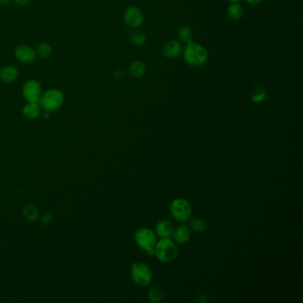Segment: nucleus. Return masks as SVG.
Masks as SVG:
<instances>
[{
    "label": "nucleus",
    "mask_w": 303,
    "mask_h": 303,
    "mask_svg": "<svg viewBox=\"0 0 303 303\" xmlns=\"http://www.w3.org/2000/svg\"><path fill=\"white\" fill-rule=\"evenodd\" d=\"M183 58L190 66L201 67L205 65L208 60V52L202 45L192 41L187 44L184 48Z\"/></svg>",
    "instance_id": "obj_1"
},
{
    "label": "nucleus",
    "mask_w": 303,
    "mask_h": 303,
    "mask_svg": "<svg viewBox=\"0 0 303 303\" xmlns=\"http://www.w3.org/2000/svg\"><path fill=\"white\" fill-rule=\"evenodd\" d=\"M154 250L155 256L166 263L173 262L178 256V248L170 238H162L157 242Z\"/></svg>",
    "instance_id": "obj_2"
},
{
    "label": "nucleus",
    "mask_w": 303,
    "mask_h": 303,
    "mask_svg": "<svg viewBox=\"0 0 303 303\" xmlns=\"http://www.w3.org/2000/svg\"><path fill=\"white\" fill-rule=\"evenodd\" d=\"M63 101L64 96L60 90L49 89L43 93L39 99V103L45 111L55 112L62 107Z\"/></svg>",
    "instance_id": "obj_3"
},
{
    "label": "nucleus",
    "mask_w": 303,
    "mask_h": 303,
    "mask_svg": "<svg viewBox=\"0 0 303 303\" xmlns=\"http://www.w3.org/2000/svg\"><path fill=\"white\" fill-rule=\"evenodd\" d=\"M135 242L140 248L144 250L148 256H155V246L157 237L155 233L148 229H140L134 235Z\"/></svg>",
    "instance_id": "obj_4"
},
{
    "label": "nucleus",
    "mask_w": 303,
    "mask_h": 303,
    "mask_svg": "<svg viewBox=\"0 0 303 303\" xmlns=\"http://www.w3.org/2000/svg\"><path fill=\"white\" fill-rule=\"evenodd\" d=\"M131 277L137 285L145 287L152 282V269L144 263H133L131 268Z\"/></svg>",
    "instance_id": "obj_5"
},
{
    "label": "nucleus",
    "mask_w": 303,
    "mask_h": 303,
    "mask_svg": "<svg viewBox=\"0 0 303 303\" xmlns=\"http://www.w3.org/2000/svg\"><path fill=\"white\" fill-rule=\"evenodd\" d=\"M171 213L178 222H187L191 218L192 208L186 199L177 198L172 203Z\"/></svg>",
    "instance_id": "obj_6"
},
{
    "label": "nucleus",
    "mask_w": 303,
    "mask_h": 303,
    "mask_svg": "<svg viewBox=\"0 0 303 303\" xmlns=\"http://www.w3.org/2000/svg\"><path fill=\"white\" fill-rule=\"evenodd\" d=\"M42 87L35 79L28 80L23 87V95L28 102H39Z\"/></svg>",
    "instance_id": "obj_7"
},
{
    "label": "nucleus",
    "mask_w": 303,
    "mask_h": 303,
    "mask_svg": "<svg viewBox=\"0 0 303 303\" xmlns=\"http://www.w3.org/2000/svg\"><path fill=\"white\" fill-rule=\"evenodd\" d=\"M125 24L130 28H138L143 23V14L137 7H129L124 15Z\"/></svg>",
    "instance_id": "obj_8"
},
{
    "label": "nucleus",
    "mask_w": 303,
    "mask_h": 303,
    "mask_svg": "<svg viewBox=\"0 0 303 303\" xmlns=\"http://www.w3.org/2000/svg\"><path fill=\"white\" fill-rule=\"evenodd\" d=\"M15 56L19 62L23 63H31L34 62L37 57V52L30 46L22 45L16 47Z\"/></svg>",
    "instance_id": "obj_9"
},
{
    "label": "nucleus",
    "mask_w": 303,
    "mask_h": 303,
    "mask_svg": "<svg viewBox=\"0 0 303 303\" xmlns=\"http://www.w3.org/2000/svg\"><path fill=\"white\" fill-rule=\"evenodd\" d=\"M183 53V46L177 40H169L163 47V55L167 58L174 59L178 57Z\"/></svg>",
    "instance_id": "obj_10"
},
{
    "label": "nucleus",
    "mask_w": 303,
    "mask_h": 303,
    "mask_svg": "<svg viewBox=\"0 0 303 303\" xmlns=\"http://www.w3.org/2000/svg\"><path fill=\"white\" fill-rule=\"evenodd\" d=\"M174 230V225L169 221H161L156 226V233L160 238H171Z\"/></svg>",
    "instance_id": "obj_11"
},
{
    "label": "nucleus",
    "mask_w": 303,
    "mask_h": 303,
    "mask_svg": "<svg viewBox=\"0 0 303 303\" xmlns=\"http://www.w3.org/2000/svg\"><path fill=\"white\" fill-rule=\"evenodd\" d=\"M191 229L186 225H181L174 230L173 237L178 244H185L191 238Z\"/></svg>",
    "instance_id": "obj_12"
},
{
    "label": "nucleus",
    "mask_w": 303,
    "mask_h": 303,
    "mask_svg": "<svg viewBox=\"0 0 303 303\" xmlns=\"http://www.w3.org/2000/svg\"><path fill=\"white\" fill-rule=\"evenodd\" d=\"M18 70L16 67L5 66L0 70V80L5 83H11V82L16 81L18 78Z\"/></svg>",
    "instance_id": "obj_13"
},
{
    "label": "nucleus",
    "mask_w": 303,
    "mask_h": 303,
    "mask_svg": "<svg viewBox=\"0 0 303 303\" xmlns=\"http://www.w3.org/2000/svg\"><path fill=\"white\" fill-rule=\"evenodd\" d=\"M41 107L39 102H28L23 109V114L28 119H35L40 115Z\"/></svg>",
    "instance_id": "obj_14"
},
{
    "label": "nucleus",
    "mask_w": 303,
    "mask_h": 303,
    "mask_svg": "<svg viewBox=\"0 0 303 303\" xmlns=\"http://www.w3.org/2000/svg\"><path fill=\"white\" fill-rule=\"evenodd\" d=\"M146 72V65L141 61H135L129 67V73L132 78H141Z\"/></svg>",
    "instance_id": "obj_15"
},
{
    "label": "nucleus",
    "mask_w": 303,
    "mask_h": 303,
    "mask_svg": "<svg viewBox=\"0 0 303 303\" xmlns=\"http://www.w3.org/2000/svg\"><path fill=\"white\" fill-rule=\"evenodd\" d=\"M228 16L229 18L234 21H238L241 19L244 16V9L241 5L238 4V2L231 3L228 8Z\"/></svg>",
    "instance_id": "obj_16"
},
{
    "label": "nucleus",
    "mask_w": 303,
    "mask_h": 303,
    "mask_svg": "<svg viewBox=\"0 0 303 303\" xmlns=\"http://www.w3.org/2000/svg\"><path fill=\"white\" fill-rule=\"evenodd\" d=\"M266 97H267V91L262 85L259 84L258 86L253 88V93L251 95V99L253 102L261 103L262 101H264Z\"/></svg>",
    "instance_id": "obj_17"
},
{
    "label": "nucleus",
    "mask_w": 303,
    "mask_h": 303,
    "mask_svg": "<svg viewBox=\"0 0 303 303\" xmlns=\"http://www.w3.org/2000/svg\"><path fill=\"white\" fill-rule=\"evenodd\" d=\"M178 36L181 42L183 43L189 44L193 41V31L189 26H183L180 28Z\"/></svg>",
    "instance_id": "obj_18"
},
{
    "label": "nucleus",
    "mask_w": 303,
    "mask_h": 303,
    "mask_svg": "<svg viewBox=\"0 0 303 303\" xmlns=\"http://www.w3.org/2000/svg\"><path fill=\"white\" fill-rule=\"evenodd\" d=\"M148 298L152 302H160L163 298V291L158 285H153L148 289Z\"/></svg>",
    "instance_id": "obj_19"
},
{
    "label": "nucleus",
    "mask_w": 303,
    "mask_h": 303,
    "mask_svg": "<svg viewBox=\"0 0 303 303\" xmlns=\"http://www.w3.org/2000/svg\"><path fill=\"white\" fill-rule=\"evenodd\" d=\"M36 52L40 58L48 59L53 55V47L49 44H41L38 47Z\"/></svg>",
    "instance_id": "obj_20"
},
{
    "label": "nucleus",
    "mask_w": 303,
    "mask_h": 303,
    "mask_svg": "<svg viewBox=\"0 0 303 303\" xmlns=\"http://www.w3.org/2000/svg\"><path fill=\"white\" fill-rule=\"evenodd\" d=\"M191 229L197 233H202L206 229V222L200 218H192L191 220Z\"/></svg>",
    "instance_id": "obj_21"
},
{
    "label": "nucleus",
    "mask_w": 303,
    "mask_h": 303,
    "mask_svg": "<svg viewBox=\"0 0 303 303\" xmlns=\"http://www.w3.org/2000/svg\"><path fill=\"white\" fill-rule=\"evenodd\" d=\"M132 43L134 44L137 47L143 46L144 44L147 41V37L144 34L142 31H134L131 36Z\"/></svg>",
    "instance_id": "obj_22"
},
{
    "label": "nucleus",
    "mask_w": 303,
    "mask_h": 303,
    "mask_svg": "<svg viewBox=\"0 0 303 303\" xmlns=\"http://www.w3.org/2000/svg\"><path fill=\"white\" fill-rule=\"evenodd\" d=\"M24 215L30 221H35L37 218L39 217V211L36 208L35 206L32 205H29L24 208Z\"/></svg>",
    "instance_id": "obj_23"
},
{
    "label": "nucleus",
    "mask_w": 303,
    "mask_h": 303,
    "mask_svg": "<svg viewBox=\"0 0 303 303\" xmlns=\"http://www.w3.org/2000/svg\"><path fill=\"white\" fill-rule=\"evenodd\" d=\"M19 7H26L31 3V0H13Z\"/></svg>",
    "instance_id": "obj_24"
},
{
    "label": "nucleus",
    "mask_w": 303,
    "mask_h": 303,
    "mask_svg": "<svg viewBox=\"0 0 303 303\" xmlns=\"http://www.w3.org/2000/svg\"><path fill=\"white\" fill-rule=\"evenodd\" d=\"M124 71L122 70H117L114 72V77L115 78H117V79H123L124 78Z\"/></svg>",
    "instance_id": "obj_25"
},
{
    "label": "nucleus",
    "mask_w": 303,
    "mask_h": 303,
    "mask_svg": "<svg viewBox=\"0 0 303 303\" xmlns=\"http://www.w3.org/2000/svg\"><path fill=\"white\" fill-rule=\"evenodd\" d=\"M53 220V216L51 215V214H46L45 216H43V218L41 219V222L45 223V224H47V223H49Z\"/></svg>",
    "instance_id": "obj_26"
},
{
    "label": "nucleus",
    "mask_w": 303,
    "mask_h": 303,
    "mask_svg": "<svg viewBox=\"0 0 303 303\" xmlns=\"http://www.w3.org/2000/svg\"><path fill=\"white\" fill-rule=\"evenodd\" d=\"M245 1L252 6H256V5L260 4L263 0H245Z\"/></svg>",
    "instance_id": "obj_27"
},
{
    "label": "nucleus",
    "mask_w": 303,
    "mask_h": 303,
    "mask_svg": "<svg viewBox=\"0 0 303 303\" xmlns=\"http://www.w3.org/2000/svg\"><path fill=\"white\" fill-rule=\"evenodd\" d=\"M198 300L199 302H207L208 301V299L206 298V295H204V294H201V295H198Z\"/></svg>",
    "instance_id": "obj_28"
},
{
    "label": "nucleus",
    "mask_w": 303,
    "mask_h": 303,
    "mask_svg": "<svg viewBox=\"0 0 303 303\" xmlns=\"http://www.w3.org/2000/svg\"><path fill=\"white\" fill-rule=\"evenodd\" d=\"M9 2H10V0H0V5L5 6V5H8Z\"/></svg>",
    "instance_id": "obj_29"
},
{
    "label": "nucleus",
    "mask_w": 303,
    "mask_h": 303,
    "mask_svg": "<svg viewBox=\"0 0 303 303\" xmlns=\"http://www.w3.org/2000/svg\"><path fill=\"white\" fill-rule=\"evenodd\" d=\"M43 117L45 119H47V118L49 117V112H47V111H46V113L44 114Z\"/></svg>",
    "instance_id": "obj_30"
},
{
    "label": "nucleus",
    "mask_w": 303,
    "mask_h": 303,
    "mask_svg": "<svg viewBox=\"0 0 303 303\" xmlns=\"http://www.w3.org/2000/svg\"><path fill=\"white\" fill-rule=\"evenodd\" d=\"M228 1H229L230 3H236V2H238L239 0H228Z\"/></svg>",
    "instance_id": "obj_31"
}]
</instances>
